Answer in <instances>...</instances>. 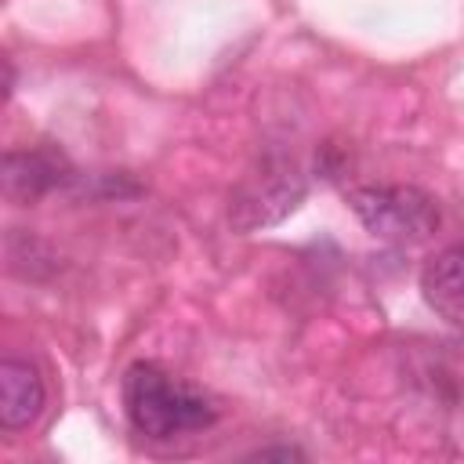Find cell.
Instances as JSON below:
<instances>
[{
  "label": "cell",
  "mask_w": 464,
  "mask_h": 464,
  "mask_svg": "<svg viewBox=\"0 0 464 464\" xmlns=\"http://www.w3.org/2000/svg\"><path fill=\"white\" fill-rule=\"evenodd\" d=\"M123 410L138 435L167 442L188 431H203L218 420V406L181 377L156 362H134L123 373Z\"/></svg>",
  "instance_id": "cell-1"
},
{
  "label": "cell",
  "mask_w": 464,
  "mask_h": 464,
  "mask_svg": "<svg viewBox=\"0 0 464 464\" xmlns=\"http://www.w3.org/2000/svg\"><path fill=\"white\" fill-rule=\"evenodd\" d=\"M348 207L362 228L384 243H424L439 228V203L413 185H359L348 192Z\"/></svg>",
  "instance_id": "cell-2"
},
{
  "label": "cell",
  "mask_w": 464,
  "mask_h": 464,
  "mask_svg": "<svg viewBox=\"0 0 464 464\" xmlns=\"http://www.w3.org/2000/svg\"><path fill=\"white\" fill-rule=\"evenodd\" d=\"M304 174L286 156H265L232 192L228 221L236 232H254L283 221L304 199Z\"/></svg>",
  "instance_id": "cell-3"
},
{
  "label": "cell",
  "mask_w": 464,
  "mask_h": 464,
  "mask_svg": "<svg viewBox=\"0 0 464 464\" xmlns=\"http://www.w3.org/2000/svg\"><path fill=\"white\" fill-rule=\"evenodd\" d=\"M72 170L58 149H11L4 152V196L18 207L36 203L62 181H69Z\"/></svg>",
  "instance_id": "cell-4"
},
{
  "label": "cell",
  "mask_w": 464,
  "mask_h": 464,
  "mask_svg": "<svg viewBox=\"0 0 464 464\" xmlns=\"http://www.w3.org/2000/svg\"><path fill=\"white\" fill-rule=\"evenodd\" d=\"M47 402L44 377L33 362L25 359H0V428L4 431H22L29 428Z\"/></svg>",
  "instance_id": "cell-5"
},
{
  "label": "cell",
  "mask_w": 464,
  "mask_h": 464,
  "mask_svg": "<svg viewBox=\"0 0 464 464\" xmlns=\"http://www.w3.org/2000/svg\"><path fill=\"white\" fill-rule=\"evenodd\" d=\"M420 290H424V301L439 315H446V319L464 315V243H453V246L439 250L424 265Z\"/></svg>",
  "instance_id": "cell-6"
},
{
  "label": "cell",
  "mask_w": 464,
  "mask_h": 464,
  "mask_svg": "<svg viewBox=\"0 0 464 464\" xmlns=\"http://www.w3.org/2000/svg\"><path fill=\"white\" fill-rule=\"evenodd\" d=\"M254 457H261V460H297V457H304L301 450H294V446H268V450H257Z\"/></svg>",
  "instance_id": "cell-7"
}]
</instances>
